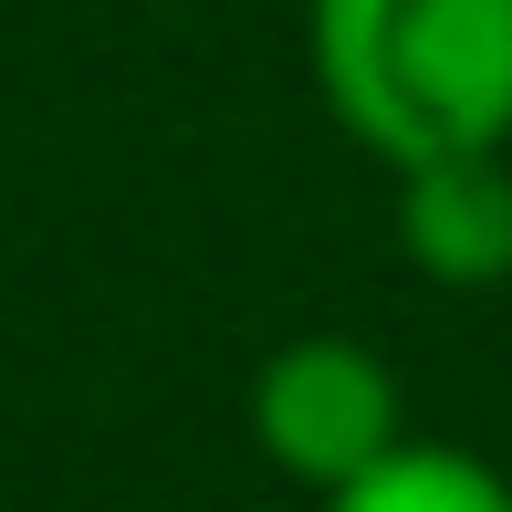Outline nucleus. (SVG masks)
Listing matches in <instances>:
<instances>
[{
    "mask_svg": "<svg viewBox=\"0 0 512 512\" xmlns=\"http://www.w3.org/2000/svg\"><path fill=\"white\" fill-rule=\"evenodd\" d=\"M314 84L387 168L512 136V0H314Z\"/></svg>",
    "mask_w": 512,
    "mask_h": 512,
    "instance_id": "1",
    "label": "nucleus"
},
{
    "mask_svg": "<svg viewBox=\"0 0 512 512\" xmlns=\"http://www.w3.org/2000/svg\"><path fill=\"white\" fill-rule=\"evenodd\" d=\"M251 429H262V450L283 460L293 481L345 492L356 471H377L408 439V408H398V377H387L377 345L293 335V345H272L262 377H251Z\"/></svg>",
    "mask_w": 512,
    "mask_h": 512,
    "instance_id": "2",
    "label": "nucleus"
},
{
    "mask_svg": "<svg viewBox=\"0 0 512 512\" xmlns=\"http://www.w3.org/2000/svg\"><path fill=\"white\" fill-rule=\"evenodd\" d=\"M398 251L429 283H502L512 272V168L502 147H460V157H418L398 168Z\"/></svg>",
    "mask_w": 512,
    "mask_h": 512,
    "instance_id": "3",
    "label": "nucleus"
},
{
    "mask_svg": "<svg viewBox=\"0 0 512 512\" xmlns=\"http://www.w3.org/2000/svg\"><path fill=\"white\" fill-rule=\"evenodd\" d=\"M324 512H512V481H502V471H481L471 450L398 439L377 471H356L345 492H324Z\"/></svg>",
    "mask_w": 512,
    "mask_h": 512,
    "instance_id": "4",
    "label": "nucleus"
}]
</instances>
